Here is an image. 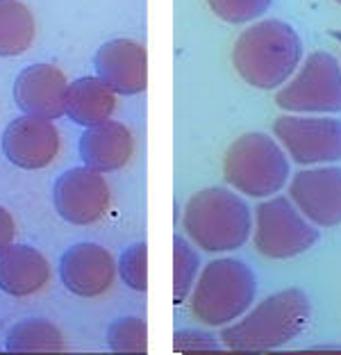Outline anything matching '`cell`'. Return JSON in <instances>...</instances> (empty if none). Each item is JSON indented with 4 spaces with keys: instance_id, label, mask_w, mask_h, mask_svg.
Here are the masks:
<instances>
[{
    "instance_id": "4",
    "label": "cell",
    "mask_w": 341,
    "mask_h": 355,
    "mask_svg": "<svg viewBox=\"0 0 341 355\" xmlns=\"http://www.w3.org/2000/svg\"><path fill=\"white\" fill-rule=\"evenodd\" d=\"M257 278L253 269L237 257H218L198 273L189 298V314L200 326L225 328L253 308Z\"/></svg>"
},
{
    "instance_id": "23",
    "label": "cell",
    "mask_w": 341,
    "mask_h": 355,
    "mask_svg": "<svg viewBox=\"0 0 341 355\" xmlns=\"http://www.w3.org/2000/svg\"><path fill=\"white\" fill-rule=\"evenodd\" d=\"M273 0H207L209 10L225 23H250L271 7Z\"/></svg>"
},
{
    "instance_id": "19",
    "label": "cell",
    "mask_w": 341,
    "mask_h": 355,
    "mask_svg": "<svg viewBox=\"0 0 341 355\" xmlns=\"http://www.w3.org/2000/svg\"><path fill=\"white\" fill-rule=\"evenodd\" d=\"M37 23L21 0H0V58H19L35 44Z\"/></svg>"
},
{
    "instance_id": "16",
    "label": "cell",
    "mask_w": 341,
    "mask_h": 355,
    "mask_svg": "<svg viewBox=\"0 0 341 355\" xmlns=\"http://www.w3.org/2000/svg\"><path fill=\"white\" fill-rule=\"evenodd\" d=\"M80 157L85 166L98 173H112L123 168L134 155V137L121 121H105L87 128L78 141Z\"/></svg>"
},
{
    "instance_id": "21",
    "label": "cell",
    "mask_w": 341,
    "mask_h": 355,
    "mask_svg": "<svg viewBox=\"0 0 341 355\" xmlns=\"http://www.w3.org/2000/svg\"><path fill=\"white\" fill-rule=\"evenodd\" d=\"M107 346L114 353L148 351V326L141 317H119L107 328Z\"/></svg>"
},
{
    "instance_id": "9",
    "label": "cell",
    "mask_w": 341,
    "mask_h": 355,
    "mask_svg": "<svg viewBox=\"0 0 341 355\" xmlns=\"http://www.w3.org/2000/svg\"><path fill=\"white\" fill-rule=\"evenodd\" d=\"M112 189L105 175L89 166H73L55 180L53 205L71 225H91L107 214Z\"/></svg>"
},
{
    "instance_id": "20",
    "label": "cell",
    "mask_w": 341,
    "mask_h": 355,
    "mask_svg": "<svg viewBox=\"0 0 341 355\" xmlns=\"http://www.w3.org/2000/svg\"><path fill=\"white\" fill-rule=\"evenodd\" d=\"M200 273V257L186 237H173V303L182 305L189 298Z\"/></svg>"
},
{
    "instance_id": "7",
    "label": "cell",
    "mask_w": 341,
    "mask_h": 355,
    "mask_svg": "<svg viewBox=\"0 0 341 355\" xmlns=\"http://www.w3.org/2000/svg\"><path fill=\"white\" fill-rule=\"evenodd\" d=\"M253 246L269 260H291L310 251L319 241V230L298 212L289 196H271L255 207Z\"/></svg>"
},
{
    "instance_id": "22",
    "label": "cell",
    "mask_w": 341,
    "mask_h": 355,
    "mask_svg": "<svg viewBox=\"0 0 341 355\" xmlns=\"http://www.w3.org/2000/svg\"><path fill=\"white\" fill-rule=\"evenodd\" d=\"M119 276L130 289L134 292H146L148 289V244L146 241H137V244L128 246L121 253V260L116 262Z\"/></svg>"
},
{
    "instance_id": "18",
    "label": "cell",
    "mask_w": 341,
    "mask_h": 355,
    "mask_svg": "<svg viewBox=\"0 0 341 355\" xmlns=\"http://www.w3.org/2000/svg\"><path fill=\"white\" fill-rule=\"evenodd\" d=\"M5 349L10 353H64L69 351V340L53 321L30 317L10 328Z\"/></svg>"
},
{
    "instance_id": "6",
    "label": "cell",
    "mask_w": 341,
    "mask_h": 355,
    "mask_svg": "<svg viewBox=\"0 0 341 355\" xmlns=\"http://www.w3.org/2000/svg\"><path fill=\"white\" fill-rule=\"evenodd\" d=\"M273 101L287 114H337L341 112V64L326 51L312 53Z\"/></svg>"
},
{
    "instance_id": "10",
    "label": "cell",
    "mask_w": 341,
    "mask_h": 355,
    "mask_svg": "<svg viewBox=\"0 0 341 355\" xmlns=\"http://www.w3.org/2000/svg\"><path fill=\"white\" fill-rule=\"evenodd\" d=\"M289 200L312 225H341V168L326 164L298 171L289 182Z\"/></svg>"
},
{
    "instance_id": "17",
    "label": "cell",
    "mask_w": 341,
    "mask_h": 355,
    "mask_svg": "<svg viewBox=\"0 0 341 355\" xmlns=\"http://www.w3.org/2000/svg\"><path fill=\"white\" fill-rule=\"evenodd\" d=\"M119 94L105 85L98 76H85L73 80L67 94V116L78 125L94 128L110 121L116 112Z\"/></svg>"
},
{
    "instance_id": "2",
    "label": "cell",
    "mask_w": 341,
    "mask_h": 355,
    "mask_svg": "<svg viewBox=\"0 0 341 355\" xmlns=\"http://www.w3.org/2000/svg\"><path fill=\"white\" fill-rule=\"evenodd\" d=\"M312 305L303 289H280L253 305L241 319L221 328L218 340L230 351L253 353L287 346L310 324Z\"/></svg>"
},
{
    "instance_id": "5",
    "label": "cell",
    "mask_w": 341,
    "mask_h": 355,
    "mask_svg": "<svg viewBox=\"0 0 341 355\" xmlns=\"http://www.w3.org/2000/svg\"><path fill=\"white\" fill-rule=\"evenodd\" d=\"M289 157L266 132L237 137L223 155V180L248 198H271L289 182Z\"/></svg>"
},
{
    "instance_id": "26",
    "label": "cell",
    "mask_w": 341,
    "mask_h": 355,
    "mask_svg": "<svg viewBox=\"0 0 341 355\" xmlns=\"http://www.w3.org/2000/svg\"><path fill=\"white\" fill-rule=\"evenodd\" d=\"M337 3H339V5H341V0H337Z\"/></svg>"
},
{
    "instance_id": "11",
    "label": "cell",
    "mask_w": 341,
    "mask_h": 355,
    "mask_svg": "<svg viewBox=\"0 0 341 355\" xmlns=\"http://www.w3.org/2000/svg\"><path fill=\"white\" fill-rule=\"evenodd\" d=\"M116 260L100 244L80 241L71 246L60 260L64 287L80 298H98L107 294L116 282Z\"/></svg>"
},
{
    "instance_id": "1",
    "label": "cell",
    "mask_w": 341,
    "mask_h": 355,
    "mask_svg": "<svg viewBox=\"0 0 341 355\" xmlns=\"http://www.w3.org/2000/svg\"><path fill=\"white\" fill-rule=\"evenodd\" d=\"M303 58L298 32L280 19L257 21L237 37L232 67L243 83L255 89H278L289 83Z\"/></svg>"
},
{
    "instance_id": "15",
    "label": "cell",
    "mask_w": 341,
    "mask_h": 355,
    "mask_svg": "<svg viewBox=\"0 0 341 355\" xmlns=\"http://www.w3.org/2000/svg\"><path fill=\"white\" fill-rule=\"evenodd\" d=\"M53 269L48 257L30 244H12L0 253V292L28 298L51 285Z\"/></svg>"
},
{
    "instance_id": "8",
    "label": "cell",
    "mask_w": 341,
    "mask_h": 355,
    "mask_svg": "<svg viewBox=\"0 0 341 355\" xmlns=\"http://www.w3.org/2000/svg\"><path fill=\"white\" fill-rule=\"evenodd\" d=\"M273 139L300 166H326L341 159L339 119L282 114L273 121Z\"/></svg>"
},
{
    "instance_id": "24",
    "label": "cell",
    "mask_w": 341,
    "mask_h": 355,
    "mask_svg": "<svg viewBox=\"0 0 341 355\" xmlns=\"http://www.w3.org/2000/svg\"><path fill=\"white\" fill-rule=\"evenodd\" d=\"M223 344L207 330L200 328H182L173 333V351L177 353H214L221 351Z\"/></svg>"
},
{
    "instance_id": "3",
    "label": "cell",
    "mask_w": 341,
    "mask_h": 355,
    "mask_svg": "<svg viewBox=\"0 0 341 355\" xmlns=\"http://www.w3.org/2000/svg\"><path fill=\"white\" fill-rule=\"evenodd\" d=\"M182 230L205 253H230L253 235V212L237 191L205 187L186 200Z\"/></svg>"
},
{
    "instance_id": "25",
    "label": "cell",
    "mask_w": 341,
    "mask_h": 355,
    "mask_svg": "<svg viewBox=\"0 0 341 355\" xmlns=\"http://www.w3.org/2000/svg\"><path fill=\"white\" fill-rule=\"evenodd\" d=\"M14 237H16L14 216L5 205H0V253H3L7 246L14 244Z\"/></svg>"
},
{
    "instance_id": "13",
    "label": "cell",
    "mask_w": 341,
    "mask_h": 355,
    "mask_svg": "<svg viewBox=\"0 0 341 355\" xmlns=\"http://www.w3.org/2000/svg\"><path fill=\"white\" fill-rule=\"evenodd\" d=\"M3 153L14 166L39 171L51 166L60 155V130L53 121L23 114L5 128Z\"/></svg>"
},
{
    "instance_id": "14",
    "label": "cell",
    "mask_w": 341,
    "mask_h": 355,
    "mask_svg": "<svg viewBox=\"0 0 341 355\" xmlns=\"http://www.w3.org/2000/svg\"><path fill=\"white\" fill-rule=\"evenodd\" d=\"M96 76L121 96H137L148 87V53L137 39H112L96 53Z\"/></svg>"
},
{
    "instance_id": "12",
    "label": "cell",
    "mask_w": 341,
    "mask_h": 355,
    "mask_svg": "<svg viewBox=\"0 0 341 355\" xmlns=\"http://www.w3.org/2000/svg\"><path fill=\"white\" fill-rule=\"evenodd\" d=\"M69 80L55 64H32L23 69L14 83V101L26 116L55 121L67 114Z\"/></svg>"
}]
</instances>
